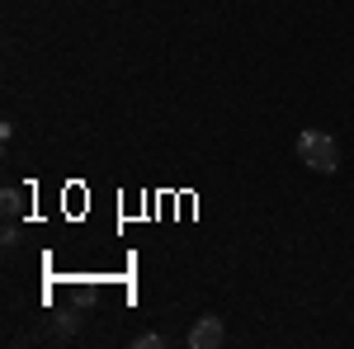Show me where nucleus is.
Wrapping results in <instances>:
<instances>
[{
	"label": "nucleus",
	"instance_id": "f257e3e1",
	"mask_svg": "<svg viewBox=\"0 0 354 349\" xmlns=\"http://www.w3.org/2000/svg\"><path fill=\"white\" fill-rule=\"evenodd\" d=\"M298 161L317 175H335L340 170V147L330 133H302L298 137Z\"/></svg>",
	"mask_w": 354,
	"mask_h": 349
},
{
	"label": "nucleus",
	"instance_id": "f03ea898",
	"mask_svg": "<svg viewBox=\"0 0 354 349\" xmlns=\"http://www.w3.org/2000/svg\"><path fill=\"white\" fill-rule=\"evenodd\" d=\"M222 340H227V326H222V317H198L185 345H189V349H218Z\"/></svg>",
	"mask_w": 354,
	"mask_h": 349
},
{
	"label": "nucleus",
	"instance_id": "7ed1b4c3",
	"mask_svg": "<svg viewBox=\"0 0 354 349\" xmlns=\"http://www.w3.org/2000/svg\"><path fill=\"white\" fill-rule=\"evenodd\" d=\"M0 203H5V217H19V213H24V194H19V189H5V194H0Z\"/></svg>",
	"mask_w": 354,
	"mask_h": 349
},
{
	"label": "nucleus",
	"instance_id": "20e7f679",
	"mask_svg": "<svg viewBox=\"0 0 354 349\" xmlns=\"http://www.w3.org/2000/svg\"><path fill=\"white\" fill-rule=\"evenodd\" d=\"M133 345H137V349H161V335H151V330H147V335H137Z\"/></svg>",
	"mask_w": 354,
	"mask_h": 349
}]
</instances>
